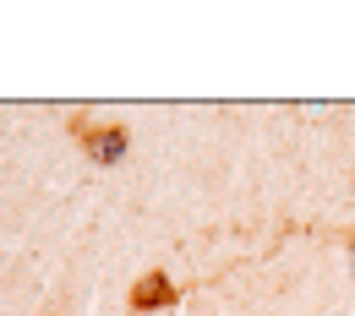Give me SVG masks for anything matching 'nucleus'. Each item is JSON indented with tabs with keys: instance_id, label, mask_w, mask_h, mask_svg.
<instances>
[{
	"instance_id": "3",
	"label": "nucleus",
	"mask_w": 355,
	"mask_h": 316,
	"mask_svg": "<svg viewBox=\"0 0 355 316\" xmlns=\"http://www.w3.org/2000/svg\"><path fill=\"white\" fill-rule=\"evenodd\" d=\"M350 251H355V240H350Z\"/></svg>"
},
{
	"instance_id": "1",
	"label": "nucleus",
	"mask_w": 355,
	"mask_h": 316,
	"mask_svg": "<svg viewBox=\"0 0 355 316\" xmlns=\"http://www.w3.org/2000/svg\"><path fill=\"white\" fill-rule=\"evenodd\" d=\"M170 300H175V289H170V278H164V272H148V278L132 289V306H137V311H164Z\"/></svg>"
},
{
	"instance_id": "2",
	"label": "nucleus",
	"mask_w": 355,
	"mask_h": 316,
	"mask_svg": "<svg viewBox=\"0 0 355 316\" xmlns=\"http://www.w3.org/2000/svg\"><path fill=\"white\" fill-rule=\"evenodd\" d=\"M83 142H88V158H98V164H115V158H126V131H121V126L88 131Z\"/></svg>"
}]
</instances>
